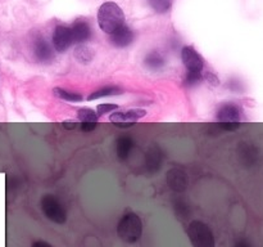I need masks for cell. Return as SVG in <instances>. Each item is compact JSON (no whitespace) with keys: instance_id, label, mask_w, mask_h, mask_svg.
Wrapping results in <instances>:
<instances>
[{"instance_id":"6da1fadb","label":"cell","mask_w":263,"mask_h":247,"mask_svg":"<svg viewBox=\"0 0 263 247\" xmlns=\"http://www.w3.org/2000/svg\"><path fill=\"white\" fill-rule=\"evenodd\" d=\"M98 23L104 32L112 33L125 25V14L116 3L107 2L98 10Z\"/></svg>"},{"instance_id":"7a4b0ae2","label":"cell","mask_w":263,"mask_h":247,"mask_svg":"<svg viewBox=\"0 0 263 247\" xmlns=\"http://www.w3.org/2000/svg\"><path fill=\"white\" fill-rule=\"evenodd\" d=\"M117 234L126 243H135L143 234V223L135 213H127L121 218L117 225Z\"/></svg>"},{"instance_id":"3957f363","label":"cell","mask_w":263,"mask_h":247,"mask_svg":"<svg viewBox=\"0 0 263 247\" xmlns=\"http://www.w3.org/2000/svg\"><path fill=\"white\" fill-rule=\"evenodd\" d=\"M186 233L193 247H216L213 232L203 221H192L187 226Z\"/></svg>"},{"instance_id":"277c9868","label":"cell","mask_w":263,"mask_h":247,"mask_svg":"<svg viewBox=\"0 0 263 247\" xmlns=\"http://www.w3.org/2000/svg\"><path fill=\"white\" fill-rule=\"evenodd\" d=\"M41 210L44 215L51 220L53 223L63 224L67 220V213L64 210L63 205L59 202L58 198L54 197L53 195H45L40 201Z\"/></svg>"},{"instance_id":"5b68a950","label":"cell","mask_w":263,"mask_h":247,"mask_svg":"<svg viewBox=\"0 0 263 247\" xmlns=\"http://www.w3.org/2000/svg\"><path fill=\"white\" fill-rule=\"evenodd\" d=\"M181 59L189 72H202L204 68V59L193 46L182 48Z\"/></svg>"},{"instance_id":"8992f818","label":"cell","mask_w":263,"mask_h":247,"mask_svg":"<svg viewBox=\"0 0 263 247\" xmlns=\"http://www.w3.org/2000/svg\"><path fill=\"white\" fill-rule=\"evenodd\" d=\"M53 44L57 51H59V53L66 51L73 44L71 27H67V26L63 25L57 26L53 33Z\"/></svg>"},{"instance_id":"52a82bcc","label":"cell","mask_w":263,"mask_h":247,"mask_svg":"<svg viewBox=\"0 0 263 247\" xmlns=\"http://www.w3.org/2000/svg\"><path fill=\"white\" fill-rule=\"evenodd\" d=\"M167 184L172 190L181 193L187 187V177L185 171L180 167H174L167 172Z\"/></svg>"},{"instance_id":"ba28073f","label":"cell","mask_w":263,"mask_h":247,"mask_svg":"<svg viewBox=\"0 0 263 247\" xmlns=\"http://www.w3.org/2000/svg\"><path fill=\"white\" fill-rule=\"evenodd\" d=\"M109 35L110 43L115 46H117V48H126V46H128L134 41L133 30L126 25L121 26L120 28H117L115 32L109 33Z\"/></svg>"},{"instance_id":"9c48e42d","label":"cell","mask_w":263,"mask_h":247,"mask_svg":"<svg viewBox=\"0 0 263 247\" xmlns=\"http://www.w3.org/2000/svg\"><path fill=\"white\" fill-rule=\"evenodd\" d=\"M33 54H35V58L40 63H50L54 59L53 49L46 43L45 39L43 38H39L35 40V44H33Z\"/></svg>"},{"instance_id":"30bf717a","label":"cell","mask_w":263,"mask_h":247,"mask_svg":"<svg viewBox=\"0 0 263 247\" xmlns=\"http://www.w3.org/2000/svg\"><path fill=\"white\" fill-rule=\"evenodd\" d=\"M217 120L220 122H240L241 110L233 103L221 105L217 111Z\"/></svg>"},{"instance_id":"8fae6325","label":"cell","mask_w":263,"mask_h":247,"mask_svg":"<svg viewBox=\"0 0 263 247\" xmlns=\"http://www.w3.org/2000/svg\"><path fill=\"white\" fill-rule=\"evenodd\" d=\"M72 36H73V43L82 44L87 41L91 36V27L86 21L77 20L71 26Z\"/></svg>"},{"instance_id":"7c38bea8","label":"cell","mask_w":263,"mask_h":247,"mask_svg":"<svg viewBox=\"0 0 263 247\" xmlns=\"http://www.w3.org/2000/svg\"><path fill=\"white\" fill-rule=\"evenodd\" d=\"M146 115L145 110H141V108H133V110H127L125 112H116L112 113L109 117V120L115 123L120 122H135L139 118L144 117Z\"/></svg>"},{"instance_id":"4fadbf2b","label":"cell","mask_w":263,"mask_h":247,"mask_svg":"<svg viewBox=\"0 0 263 247\" xmlns=\"http://www.w3.org/2000/svg\"><path fill=\"white\" fill-rule=\"evenodd\" d=\"M134 148V140L131 136H120L117 140V156L121 161H126Z\"/></svg>"},{"instance_id":"5bb4252c","label":"cell","mask_w":263,"mask_h":247,"mask_svg":"<svg viewBox=\"0 0 263 247\" xmlns=\"http://www.w3.org/2000/svg\"><path fill=\"white\" fill-rule=\"evenodd\" d=\"M162 161H163V154L158 147H153V148L149 149V152L146 153V166H148L149 171H158Z\"/></svg>"},{"instance_id":"9a60e30c","label":"cell","mask_w":263,"mask_h":247,"mask_svg":"<svg viewBox=\"0 0 263 247\" xmlns=\"http://www.w3.org/2000/svg\"><path fill=\"white\" fill-rule=\"evenodd\" d=\"M144 64L152 71H157V69H161L164 66V58L159 51H151V53L146 54L145 59H144Z\"/></svg>"},{"instance_id":"2e32d148","label":"cell","mask_w":263,"mask_h":247,"mask_svg":"<svg viewBox=\"0 0 263 247\" xmlns=\"http://www.w3.org/2000/svg\"><path fill=\"white\" fill-rule=\"evenodd\" d=\"M74 58L80 62L81 64H89L94 58V50L89 48L87 45L80 44L76 49H74Z\"/></svg>"},{"instance_id":"e0dca14e","label":"cell","mask_w":263,"mask_h":247,"mask_svg":"<svg viewBox=\"0 0 263 247\" xmlns=\"http://www.w3.org/2000/svg\"><path fill=\"white\" fill-rule=\"evenodd\" d=\"M120 94H122V89L112 85V86H104L102 87V89L97 90V92H94L92 94H90L89 97H87V99L94 100V99H98V98L112 97V95H120Z\"/></svg>"},{"instance_id":"ac0fdd59","label":"cell","mask_w":263,"mask_h":247,"mask_svg":"<svg viewBox=\"0 0 263 247\" xmlns=\"http://www.w3.org/2000/svg\"><path fill=\"white\" fill-rule=\"evenodd\" d=\"M53 93L55 97L61 98V99L66 100V102L77 103V102H81L82 100L81 94H77V93H72V92H67V90L62 89V87H54Z\"/></svg>"},{"instance_id":"d6986e66","label":"cell","mask_w":263,"mask_h":247,"mask_svg":"<svg viewBox=\"0 0 263 247\" xmlns=\"http://www.w3.org/2000/svg\"><path fill=\"white\" fill-rule=\"evenodd\" d=\"M77 117H79V120H81L82 122H97L99 116H98L97 112H95L94 110H91V108L84 107L79 110Z\"/></svg>"},{"instance_id":"ffe728a7","label":"cell","mask_w":263,"mask_h":247,"mask_svg":"<svg viewBox=\"0 0 263 247\" xmlns=\"http://www.w3.org/2000/svg\"><path fill=\"white\" fill-rule=\"evenodd\" d=\"M148 3L157 13L168 12L172 5V0H148Z\"/></svg>"},{"instance_id":"44dd1931","label":"cell","mask_w":263,"mask_h":247,"mask_svg":"<svg viewBox=\"0 0 263 247\" xmlns=\"http://www.w3.org/2000/svg\"><path fill=\"white\" fill-rule=\"evenodd\" d=\"M203 80V72H189L187 71L186 76H185L184 84L186 86H193V85H197L198 82H200Z\"/></svg>"},{"instance_id":"7402d4cb","label":"cell","mask_w":263,"mask_h":247,"mask_svg":"<svg viewBox=\"0 0 263 247\" xmlns=\"http://www.w3.org/2000/svg\"><path fill=\"white\" fill-rule=\"evenodd\" d=\"M175 213H176V215L179 216L180 219H182V220H185V219L187 218V215H189V208H187V206L185 205L184 201H176L175 202Z\"/></svg>"},{"instance_id":"603a6c76","label":"cell","mask_w":263,"mask_h":247,"mask_svg":"<svg viewBox=\"0 0 263 247\" xmlns=\"http://www.w3.org/2000/svg\"><path fill=\"white\" fill-rule=\"evenodd\" d=\"M118 105L117 104H99L97 107V115L98 116H103L105 115V113H109L112 112V111L117 110Z\"/></svg>"},{"instance_id":"cb8c5ba5","label":"cell","mask_w":263,"mask_h":247,"mask_svg":"<svg viewBox=\"0 0 263 247\" xmlns=\"http://www.w3.org/2000/svg\"><path fill=\"white\" fill-rule=\"evenodd\" d=\"M203 80H205L208 84L213 85V86L220 85V80H218V77L216 76L215 74H212V72H205V74H203Z\"/></svg>"},{"instance_id":"d4e9b609","label":"cell","mask_w":263,"mask_h":247,"mask_svg":"<svg viewBox=\"0 0 263 247\" xmlns=\"http://www.w3.org/2000/svg\"><path fill=\"white\" fill-rule=\"evenodd\" d=\"M221 129L223 130H229V131H233L236 130V129L240 126V122H220Z\"/></svg>"},{"instance_id":"484cf974","label":"cell","mask_w":263,"mask_h":247,"mask_svg":"<svg viewBox=\"0 0 263 247\" xmlns=\"http://www.w3.org/2000/svg\"><path fill=\"white\" fill-rule=\"evenodd\" d=\"M97 126V122H82L80 125V129H81L84 133H89V131H92Z\"/></svg>"},{"instance_id":"4316f807","label":"cell","mask_w":263,"mask_h":247,"mask_svg":"<svg viewBox=\"0 0 263 247\" xmlns=\"http://www.w3.org/2000/svg\"><path fill=\"white\" fill-rule=\"evenodd\" d=\"M63 128L67 129V130H73V129L77 128V122L74 121H63Z\"/></svg>"},{"instance_id":"83f0119b","label":"cell","mask_w":263,"mask_h":247,"mask_svg":"<svg viewBox=\"0 0 263 247\" xmlns=\"http://www.w3.org/2000/svg\"><path fill=\"white\" fill-rule=\"evenodd\" d=\"M31 247H53V246L45 241H36V242H33L32 246Z\"/></svg>"},{"instance_id":"f1b7e54d","label":"cell","mask_w":263,"mask_h":247,"mask_svg":"<svg viewBox=\"0 0 263 247\" xmlns=\"http://www.w3.org/2000/svg\"><path fill=\"white\" fill-rule=\"evenodd\" d=\"M234 247H252V246L247 239H240V241H238L235 244H234Z\"/></svg>"},{"instance_id":"f546056e","label":"cell","mask_w":263,"mask_h":247,"mask_svg":"<svg viewBox=\"0 0 263 247\" xmlns=\"http://www.w3.org/2000/svg\"><path fill=\"white\" fill-rule=\"evenodd\" d=\"M116 126H120V128H131L134 126V122H120V123H115Z\"/></svg>"}]
</instances>
